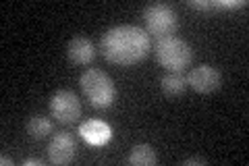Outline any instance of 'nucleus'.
<instances>
[{
  "mask_svg": "<svg viewBox=\"0 0 249 166\" xmlns=\"http://www.w3.org/2000/svg\"><path fill=\"white\" fill-rule=\"evenodd\" d=\"M23 164L25 166H44V162L40 158H27V160H23Z\"/></svg>",
  "mask_w": 249,
  "mask_h": 166,
  "instance_id": "obj_14",
  "label": "nucleus"
},
{
  "mask_svg": "<svg viewBox=\"0 0 249 166\" xmlns=\"http://www.w3.org/2000/svg\"><path fill=\"white\" fill-rule=\"evenodd\" d=\"M67 56L73 65H91V60L96 58V48H93L91 39L83 37V36H77L73 39H69V46H67Z\"/></svg>",
  "mask_w": 249,
  "mask_h": 166,
  "instance_id": "obj_9",
  "label": "nucleus"
},
{
  "mask_svg": "<svg viewBox=\"0 0 249 166\" xmlns=\"http://www.w3.org/2000/svg\"><path fill=\"white\" fill-rule=\"evenodd\" d=\"M183 164H187V166H204L206 164V158H187Z\"/></svg>",
  "mask_w": 249,
  "mask_h": 166,
  "instance_id": "obj_13",
  "label": "nucleus"
},
{
  "mask_svg": "<svg viewBox=\"0 0 249 166\" xmlns=\"http://www.w3.org/2000/svg\"><path fill=\"white\" fill-rule=\"evenodd\" d=\"M79 133L89 146H104L112 139V127L100 118H89V121L81 123Z\"/></svg>",
  "mask_w": 249,
  "mask_h": 166,
  "instance_id": "obj_8",
  "label": "nucleus"
},
{
  "mask_svg": "<svg viewBox=\"0 0 249 166\" xmlns=\"http://www.w3.org/2000/svg\"><path fill=\"white\" fill-rule=\"evenodd\" d=\"M222 75L220 71L214 69L212 65H197L191 69L189 77H187V85H191L197 93H212L220 88Z\"/></svg>",
  "mask_w": 249,
  "mask_h": 166,
  "instance_id": "obj_6",
  "label": "nucleus"
},
{
  "mask_svg": "<svg viewBox=\"0 0 249 166\" xmlns=\"http://www.w3.org/2000/svg\"><path fill=\"white\" fill-rule=\"evenodd\" d=\"M50 112L62 125H73L81 116V102L69 90H58L50 100Z\"/></svg>",
  "mask_w": 249,
  "mask_h": 166,
  "instance_id": "obj_5",
  "label": "nucleus"
},
{
  "mask_svg": "<svg viewBox=\"0 0 249 166\" xmlns=\"http://www.w3.org/2000/svg\"><path fill=\"white\" fill-rule=\"evenodd\" d=\"M160 90L166 98H181L187 90V79L183 73H166L160 79Z\"/></svg>",
  "mask_w": 249,
  "mask_h": 166,
  "instance_id": "obj_10",
  "label": "nucleus"
},
{
  "mask_svg": "<svg viewBox=\"0 0 249 166\" xmlns=\"http://www.w3.org/2000/svg\"><path fill=\"white\" fill-rule=\"evenodd\" d=\"M0 164H2V166H13V158L2 154V156H0Z\"/></svg>",
  "mask_w": 249,
  "mask_h": 166,
  "instance_id": "obj_15",
  "label": "nucleus"
},
{
  "mask_svg": "<svg viewBox=\"0 0 249 166\" xmlns=\"http://www.w3.org/2000/svg\"><path fill=\"white\" fill-rule=\"evenodd\" d=\"M156 60L160 67H164L168 73H183V71L191 65L193 50L185 39L177 36L160 37L156 42Z\"/></svg>",
  "mask_w": 249,
  "mask_h": 166,
  "instance_id": "obj_3",
  "label": "nucleus"
},
{
  "mask_svg": "<svg viewBox=\"0 0 249 166\" xmlns=\"http://www.w3.org/2000/svg\"><path fill=\"white\" fill-rule=\"evenodd\" d=\"M127 160L133 166H152V164H156L158 158H156V152L150 144H137L133 149H131Z\"/></svg>",
  "mask_w": 249,
  "mask_h": 166,
  "instance_id": "obj_11",
  "label": "nucleus"
},
{
  "mask_svg": "<svg viewBox=\"0 0 249 166\" xmlns=\"http://www.w3.org/2000/svg\"><path fill=\"white\" fill-rule=\"evenodd\" d=\"M75 154H77V141L71 133H56L50 139L48 158L52 164H58V166L71 164L75 160Z\"/></svg>",
  "mask_w": 249,
  "mask_h": 166,
  "instance_id": "obj_7",
  "label": "nucleus"
},
{
  "mask_svg": "<svg viewBox=\"0 0 249 166\" xmlns=\"http://www.w3.org/2000/svg\"><path fill=\"white\" fill-rule=\"evenodd\" d=\"M143 23L147 29V36H156V37H168L175 36V31L178 27V19L177 13L170 4L166 2H152L145 6L143 11Z\"/></svg>",
  "mask_w": 249,
  "mask_h": 166,
  "instance_id": "obj_4",
  "label": "nucleus"
},
{
  "mask_svg": "<svg viewBox=\"0 0 249 166\" xmlns=\"http://www.w3.org/2000/svg\"><path fill=\"white\" fill-rule=\"evenodd\" d=\"M81 92L85 93V98L89 100V104L93 108H108L112 106V102L116 98V88L112 77L104 73L102 69H88L83 71V75L79 77Z\"/></svg>",
  "mask_w": 249,
  "mask_h": 166,
  "instance_id": "obj_2",
  "label": "nucleus"
},
{
  "mask_svg": "<svg viewBox=\"0 0 249 166\" xmlns=\"http://www.w3.org/2000/svg\"><path fill=\"white\" fill-rule=\"evenodd\" d=\"M150 36L137 25H116L108 29L100 39L102 56L121 67H133L142 62L150 52Z\"/></svg>",
  "mask_w": 249,
  "mask_h": 166,
  "instance_id": "obj_1",
  "label": "nucleus"
},
{
  "mask_svg": "<svg viewBox=\"0 0 249 166\" xmlns=\"http://www.w3.org/2000/svg\"><path fill=\"white\" fill-rule=\"evenodd\" d=\"M27 133L31 139H46L52 133V121L46 116H31L27 121Z\"/></svg>",
  "mask_w": 249,
  "mask_h": 166,
  "instance_id": "obj_12",
  "label": "nucleus"
}]
</instances>
